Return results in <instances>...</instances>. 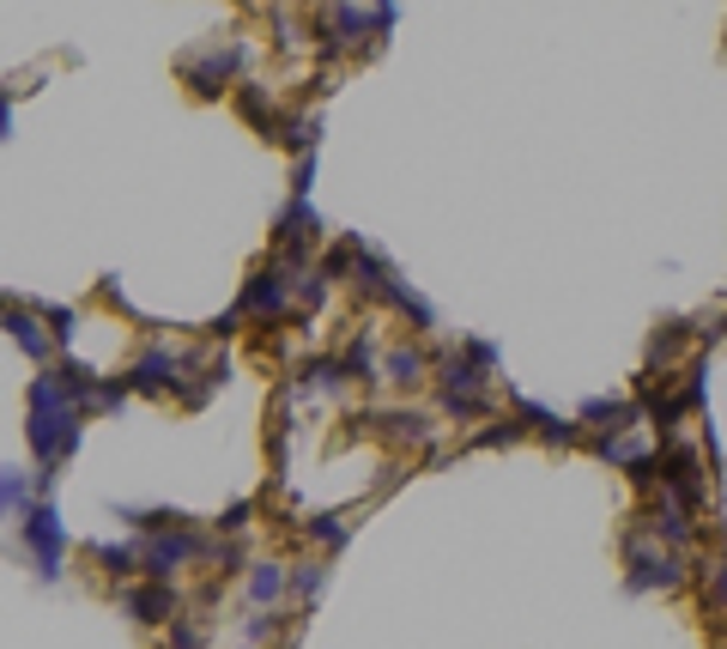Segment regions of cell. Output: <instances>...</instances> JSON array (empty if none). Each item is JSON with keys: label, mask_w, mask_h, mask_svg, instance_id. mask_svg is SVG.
Instances as JSON below:
<instances>
[{"label": "cell", "mask_w": 727, "mask_h": 649, "mask_svg": "<svg viewBox=\"0 0 727 649\" xmlns=\"http://www.w3.org/2000/svg\"><path fill=\"white\" fill-rule=\"evenodd\" d=\"M24 443L43 462V479H55V467L79 450V401L61 382V370H36L31 401H24Z\"/></svg>", "instance_id": "obj_1"}, {"label": "cell", "mask_w": 727, "mask_h": 649, "mask_svg": "<svg viewBox=\"0 0 727 649\" xmlns=\"http://www.w3.org/2000/svg\"><path fill=\"white\" fill-rule=\"evenodd\" d=\"M424 377H431V358H424V346L400 340V346H388V353H382V382L412 389V382H424Z\"/></svg>", "instance_id": "obj_14"}, {"label": "cell", "mask_w": 727, "mask_h": 649, "mask_svg": "<svg viewBox=\"0 0 727 649\" xmlns=\"http://www.w3.org/2000/svg\"><path fill=\"white\" fill-rule=\"evenodd\" d=\"M19 540H24V552H31L36 576H43V583H55V576H61V559H67V528H61L55 504H36V510L19 522Z\"/></svg>", "instance_id": "obj_6"}, {"label": "cell", "mask_w": 727, "mask_h": 649, "mask_svg": "<svg viewBox=\"0 0 727 649\" xmlns=\"http://www.w3.org/2000/svg\"><path fill=\"white\" fill-rule=\"evenodd\" d=\"M291 304H297V280H291L285 261H267V268L249 273V285L237 292V316H254V322H285Z\"/></svg>", "instance_id": "obj_4"}, {"label": "cell", "mask_w": 727, "mask_h": 649, "mask_svg": "<svg viewBox=\"0 0 727 649\" xmlns=\"http://www.w3.org/2000/svg\"><path fill=\"white\" fill-rule=\"evenodd\" d=\"M285 588H291L285 564H273V559L254 564V571H249V607H254V613H273V601L285 595Z\"/></svg>", "instance_id": "obj_16"}, {"label": "cell", "mask_w": 727, "mask_h": 649, "mask_svg": "<svg viewBox=\"0 0 727 649\" xmlns=\"http://www.w3.org/2000/svg\"><path fill=\"white\" fill-rule=\"evenodd\" d=\"M170 649H206V631L194 619H176L170 625Z\"/></svg>", "instance_id": "obj_28"}, {"label": "cell", "mask_w": 727, "mask_h": 649, "mask_svg": "<svg viewBox=\"0 0 727 649\" xmlns=\"http://www.w3.org/2000/svg\"><path fill=\"white\" fill-rule=\"evenodd\" d=\"M249 62V43H206L200 55H188L182 62V79H188L200 98H218V91H230V79H237V67Z\"/></svg>", "instance_id": "obj_7"}, {"label": "cell", "mask_w": 727, "mask_h": 649, "mask_svg": "<svg viewBox=\"0 0 727 649\" xmlns=\"http://www.w3.org/2000/svg\"><path fill=\"white\" fill-rule=\"evenodd\" d=\"M691 516H697V510H691L685 498H673V491H654V504H649V516H642V522L654 528V540H666V547L679 552L691 534H697V528H691Z\"/></svg>", "instance_id": "obj_11"}, {"label": "cell", "mask_w": 727, "mask_h": 649, "mask_svg": "<svg viewBox=\"0 0 727 649\" xmlns=\"http://www.w3.org/2000/svg\"><path fill=\"white\" fill-rule=\"evenodd\" d=\"M91 552L109 576H140L145 571V547H133V540H97Z\"/></svg>", "instance_id": "obj_18"}, {"label": "cell", "mask_w": 727, "mask_h": 649, "mask_svg": "<svg viewBox=\"0 0 727 649\" xmlns=\"http://www.w3.org/2000/svg\"><path fill=\"white\" fill-rule=\"evenodd\" d=\"M128 377H97V389L91 394H85V407H79V413H116V407L121 401H128Z\"/></svg>", "instance_id": "obj_24"}, {"label": "cell", "mask_w": 727, "mask_h": 649, "mask_svg": "<svg viewBox=\"0 0 727 649\" xmlns=\"http://www.w3.org/2000/svg\"><path fill=\"white\" fill-rule=\"evenodd\" d=\"M249 528V504H230L225 516H218V534H242Z\"/></svg>", "instance_id": "obj_32"}, {"label": "cell", "mask_w": 727, "mask_h": 649, "mask_svg": "<svg viewBox=\"0 0 727 649\" xmlns=\"http://www.w3.org/2000/svg\"><path fill=\"white\" fill-rule=\"evenodd\" d=\"M394 7H370V13H364V7H322V13H315V31H322V50H351V43H364V31H388L394 25Z\"/></svg>", "instance_id": "obj_8"}, {"label": "cell", "mask_w": 727, "mask_h": 649, "mask_svg": "<svg viewBox=\"0 0 727 649\" xmlns=\"http://www.w3.org/2000/svg\"><path fill=\"white\" fill-rule=\"evenodd\" d=\"M339 365H346L351 382H382V358H376V340H370V334H351L346 353H339Z\"/></svg>", "instance_id": "obj_17"}, {"label": "cell", "mask_w": 727, "mask_h": 649, "mask_svg": "<svg viewBox=\"0 0 727 649\" xmlns=\"http://www.w3.org/2000/svg\"><path fill=\"white\" fill-rule=\"evenodd\" d=\"M346 365L339 358H315V365H303V377H297V394H334V389H346Z\"/></svg>", "instance_id": "obj_21"}, {"label": "cell", "mask_w": 727, "mask_h": 649, "mask_svg": "<svg viewBox=\"0 0 727 649\" xmlns=\"http://www.w3.org/2000/svg\"><path fill=\"white\" fill-rule=\"evenodd\" d=\"M237 110L249 116V122L261 128V134H279V128H285V110H279V104L267 98L261 86H237Z\"/></svg>", "instance_id": "obj_19"}, {"label": "cell", "mask_w": 727, "mask_h": 649, "mask_svg": "<svg viewBox=\"0 0 727 649\" xmlns=\"http://www.w3.org/2000/svg\"><path fill=\"white\" fill-rule=\"evenodd\" d=\"M182 370H188V353H176L170 340H152L128 365V389L133 394H170V389H182Z\"/></svg>", "instance_id": "obj_9"}, {"label": "cell", "mask_w": 727, "mask_h": 649, "mask_svg": "<svg viewBox=\"0 0 727 649\" xmlns=\"http://www.w3.org/2000/svg\"><path fill=\"white\" fill-rule=\"evenodd\" d=\"M516 413L528 419L545 443H576L582 437V419H564V413H552V407H540V401H516Z\"/></svg>", "instance_id": "obj_15"}, {"label": "cell", "mask_w": 727, "mask_h": 649, "mask_svg": "<svg viewBox=\"0 0 727 649\" xmlns=\"http://www.w3.org/2000/svg\"><path fill=\"white\" fill-rule=\"evenodd\" d=\"M140 547H145V576H152V583H170V571H182V564H194V559H213L218 540L194 534V528L182 522V528H164V534H145Z\"/></svg>", "instance_id": "obj_5"}, {"label": "cell", "mask_w": 727, "mask_h": 649, "mask_svg": "<svg viewBox=\"0 0 727 649\" xmlns=\"http://www.w3.org/2000/svg\"><path fill=\"white\" fill-rule=\"evenodd\" d=\"M242 637H249V643H261V637H279V613H249Z\"/></svg>", "instance_id": "obj_30"}, {"label": "cell", "mask_w": 727, "mask_h": 649, "mask_svg": "<svg viewBox=\"0 0 727 649\" xmlns=\"http://www.w3.org/2000/svg\"><path fill=\"white\" fill-rule=\"evenodd\" d=\"M7 340L19 346V353H31L43 370H48V358H55V334H43L36 310H19V304H7Z\"/></svg>", "instance_id": "obj_13"}, {"label": "cell", "mask_w": 727, "mask_h": 649, "mask_svg": "<svg viewBox=\"0 0 727 649\" xmlns=\"http://www.w3.org/2000/svg\"><path fill=\"white\" fill-rule=\"evenodd\" d=\"M460 353H467L473 365L485 370V377H497V365H503V358H497V346H491V340H467V346H460Z\"/></svg>", "instance_id": "obj_29"}, {"label": "cell", "mask_w": 727, "mask_h": 649, "mask_svg": "<svg viewBox=\"0 0 727 649\" xmlns=\"http://www.w3.org/2000/svg\"><path fill=\"white\" fill-rule=\"evenodd\" d=\"M303 534H310V540H322L327 552H339V547L351 540V528L339 522V516H310V522H303Z\"/></svg>", "instance_id": "obj_25"}, {"label": "cell", "mask_w": 727, "mask_h": 649, "mask_svg": "<svg viewBox=\"0 0 727 649\" xmlns=\"http://www.w3.org/2000/svg\"><path fill=\"white\" fill-rule=\"evenodd\" d=\"M521 431H528L521 419H485L467 443H473V450H509V443H521Z\"/></svg>", "instance_id": "obj_23"}, {"label": "cell", "mask_w": 727, "mask_h": 649, "mask_svg": "<svg viewBox=\"0 0 727 649\" xmlns=\"http://www.w3.org/2000/svg\"><path fill=\"white\" fill-rule=\"evenodd\" d=\"M273 140H279L285 152H297V159H310L315 140H322V116H285V128H279Z\"/></svg>", "instance_id": "obj_22"}, {"label": "cell", "mask_w": 727, "mask_h": 649, "mask_svg": "<svg viewBox=\"0 0 727 649\" xmlns=\"http://www.w3.org/2000/svg\"><path fill=\"white\" fill-rule=\"evenodd\" d=\"M703 601H709L715 613H727V564H715V571H709V595H703Z\"/></svg>", "instance_id": "obj_31"}, {"label": "cell", "mask_w": 727, "mask_h": 649, "mask_svg": "<svg viewBox=\"0 0 727 649\" xmlns=\"http://www.w3.org/2000/svg\"><path fill=\"white\" fill-rule=\"evenodd\" d=\"M176 607H182V595H176V583H140V588H121V613L128 619H140V625H176Z\"/></svg>", "instance_id": "obj_10"}, {"label": "cell", "mask_w": 727, "mask_h": 649, "mask_svg": "<svg viewBox=\"0 0 727 649\" xmlns=\"http://www.w3.org/2000/svg\"><path fill=\"white\" fill-rule=\"evenodd\" d=\"M36 316L48 322L55 346H67V340H73V328H79V310H67V304H36Z\"/></svg>", "instance_id": "obj_27"}, {"label": "cell", "mask_w": 727, "mask_h": 649, "mask_svg": "<svg viewBox=\"0 0 727 649\" xmlns=\"http://www.w3.org/2000/svg\"><path fill=\"white\" fill-rule=\"evenodd\" d=\"M485 382H491V377H485L467 353H448L443 365H436V401H443V413L448 419H485V413H491Z\"/></svg>", "instance_id": "obj_3"}, {"label": "cell", "mask_w": 727, "mask_h": 649, "mask_svg": "<svg viewBox=\"0 0 727 649\" xmlns=\"http://www.w3.org/2000/svg\"><path fill=\"white\" fill-rule=\"evenodd\" d=\"M291 588H297V601H315L327 588V564L322 559H303L297 571H291Z\"/></svg>", "instance_id": "obj_26"}, {"label": "cell", "mask_w": 727, "mask_h": 649, "mask_svg": "<svg viewBox=\"0 0 727 649\" xmlns=\"http://www.w3.org/2000/svg\"><path fill=\"white\" fill-rule=\"evenodd\" d=\"M370 425H382L388 443H412V450H424V443L436 437V419L431 413H412V407H382V413H364ZM358 419V425H364Z\"/></svg>", "instance_id": "obj_12"}, {"label": "cell", "mask_w": 727, "mask_h": 649, "mask_svg": "<svg viewBox=\"0 0 727 649\" xmlns=\"http://www.w3.org/2000/svg\"><path fill=\"white\" fill-rule=\"evenodd\" d=\"M0 498H7V516H12V522H24V516L36 510V498H31V474H24L19 462L0 467Z\"/></svg>", "instance_id": "obj_20"}, {"label": "cell", "mask_w": 727, "mask_h": 649, "mask_svg": "<svg viewBox=\"0 0 727 649\" xmlns=\"http://www.w3.org/2000/svg\"><path fill=\"white\" fill-rule=\"evenodd\" d=\"M679 583H685V559L666 540H654L649 522H637L625 534V588L649 595V588H679Z\"/></svg>", "instance_id": "obj_2"}]
</instances>
